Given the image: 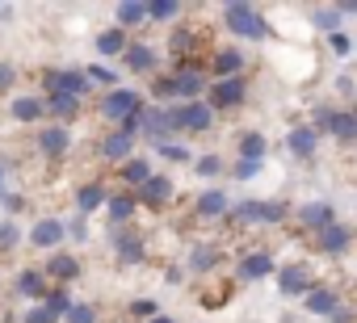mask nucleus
<instances>
[{
  "instance_id": "nucleus-41",
  "label": "nucleus",
  "mask_w": 357,
  "mask_h": 323,
  "mask_svg": "<svg viewBox=\"0 0 357 323\" xmlns=\"http://www.w3.org/2000/svg\"><path fill=\"white\" fill-rule=\"evenodd\" d=\"M194 168H198L202 177H215V173L223 168V159H219V155H202V159H198V164H194Z\"/></svg>"
},
{
  "instance_id": "nucleus-46",
  "label": "nucleus",
  "mask_w": 357,
  "mask_h": 323,
  "mask_svg": "<svg viewBox=\"0 0 357 323\" xmlns=\"http://www.w3.org/2000/svg\"><path fill=\"white\" fill-rule=\"evenodd\" d=\"M282 214H286V206H282V202H273V206H269V202H261V219H265V223H278Z\"/></svg>"
},
{
  "instance_id": "nucleus-49",
  "label": "nucleus",
  "mask_w": 357,
  "mask_h": 323,
  "mask_svg": "<svg viewBox=\"0 0 357 323\" xmlns=\"http://www.w3.org/2000/svg\"><path fill=\"white\" fill-rule=\"evenodd\" d=\"M147 323H172V319H168V315H155V319H147Z\"/></svg>"
},
{
  "instance_id": "nucleus-38",
  "label": "nucleus",
  "mask_w": 357,
  "mask_h": 323,
  "mask_svg": "<svg viewBox=\"0 0 357 323\" xmlns=\"http://www.w3.org/2000/svg\"><path fill=\"white\" fill-rule=\"evenodd\" d=\"M231 219H236V223H257V219H261V202H244V206H236Z\"/></svg>"
},
{
  "instance_id": "nucleus-3",
  "label": "nucleus",
  "mask_w": 357,
  "mask_h": 323,
  "mask_svg": "<svg viewBox=\"0 0 357 323\" xmlns=\"http://www.w3.org/2000/svg\"><path fill=\"white\" fill-rule=\"evenodd\" d=\"M223 17H227V26H231L240 38H261V34H265V17H261L252 5H227Z\"/></svg>"
},
{
  "instance_id": "nucleus-33",
  "label": "nucleus",
  "mask_w": 357,
  "mask_h": 323,
  "mask_svg": "<svg viewBox=\"0 0 357 323\" xmlns=\"http://www.w3.org/2000/svg\"><path fill=\"white\" fill-rule=\"evenodd\" d=\"M328 126H332V134L353 139V134H357V113H332V118H328Z\"/></svg>"
},
{
  "instance_id": "nucleus-1",
  "label": "nucleus",
  "mask_w": 357,
  "mask_h": 323,
  "mask_svg": "<svg viewBox=\"0 0 357 323\" xmlns=\"http://www.w3.org/2000/svg\"><path fill=\"white\" fill-rule=\"evenodd\" d=\"M43 97H72V101H84L89 93H93V84H89V76L80 72V68H51V72H43Z\"/></svg>"
},
{
  "instance_id": "nucleus-28",
  "label": "nucleus",
  "mask_w": 357,
  "mask_h": 323,
  "mask_svg": "<svg viewBox=\"0 0 357 323\" xmlns=\"http://www.w3.org/2000/svg\"><path fill=\"white\" fill-rule=\"evenodd\" d=\"M344 244H349V231H344V227H336V223H332V227H324V231H319V248H324V252H340Z\"/></svg>"
},
{
  "instance_id": "nucleus-36",
  "label": "nucleus",
  "mask_w": 357,
  "mask_h": 323,
  "mask_svg": "<svg viewBox=\"0 0 357 323\" xmlns=\"http://www.w3.org/2000/svg\"><path fill=\"white\" fill-rule=\"evenodd\" d=\"M59 323H97V306H89V302H72V310H68Z\"/></svg>"
},
{
  "instance_id": "nucleus-26",
  "label": "nucleus",
  "mask_w": 357,
  "mask_h": 323,
  "mask_svg": "<svg viewBox=\"0 0 357 323\" xmlns=\"http://www.w3.org/2000/svg\"><path fill=\"white\" fill-rule=\"evenodd\" d=\"M240 68H244V55H240V51H219V55H215V72H219L223 80H231Z\"/></svg>"
},
{
  "instance_id": "nucleus-34",
  "label": "nucleus",
  "mask_w": 357,
  "mask_h": 323,
  "mask_svg": "<svg viewBox=\"0 0 357 323\" xmlns=\"http://www.w3.org/2000/svg\"><path fill=\"white\" fill-rule=\"evenodd\" d=\"M176 13H181V5H176V0H155V5H147V17H151V22H172Z\"/></svg>"
},
{
  "instance_id": "nucleus-22",
  "label": "nucleus",
  "mask_w": 357,
  "mask_h": 323,
  "mask_svg": "<svg viewBox=\"0 0 357 323\" xmlns=\"http://www.w3.org/2000/svg\"><path fill=\"white\" fill-rule=\"evenodd\" d=\"M126 51V30H101L97 34V55H105V59H114V55H122Z\"/></svg>"
},
{
  "instance_id": "nucleus-20",
  "label": "nucleus",
  "mask_w": 357,
  "mask_h": 323,
  "mask_svg": "<svg viewBox=\"0 0 357 323\" xmlns=\"http://www.w3.org/2000/svg\"><path fill=\"white\" fill-rule=\"evenodd\" d=\"M211 101H215L219 109H231V105L244 101V84H240V80H219L215 93H211Z\"/></svg>"
},
{
  "instance_id": "nucleus-39",
  "label": "nucleus",
  "mask_w": 357,
  "mask_h": 323,
  "mask_svg": "<svg viewBox=\"0 0 357 323\" xmlns=\"http://www.w3.org/2000/svg\"><path fill=\"white\" fill-rule=\"evenodd\" d=\"M0 206H5L9 214H22V210H26V198L13 194V189H5V194H0Z\"/></svg>"
},
{
  "instance_id": "nucleus-16",
  "label": "nucleus",
  "mask_w": 357,
  "mask_h": 323,
  "mask_svg": "<svg viewBox=\"0 0 357 323\" xmlns=\"http://www.w3.org/2000/svg\"><path fill=\"white\" fill-rule=\"evenodd\" d=\"M122 63H126L130 72H151V68H155V51H151V47H143V42H126Z\"/></svg>"
},
{
  "instance_id": "nucleus-14",
  "label": "nucleus",
  "mask_w": 357,
  "mask_h": 323,
  "mask_svg": "<svg viewBox=\"0 0 357 323\" xmlns=\"http://www.w3.org/2000/svg\"><path fill=\"white\" fill-rule=\"evenodd\" d=\"M130 151H135V139H126V134H118V130H109V134L101 139V159H109V164H126Z\"/></svg>"
},
{
  "instance_id": "nucleus-35",
  "label": "nucleus",
  "mask_w": 357,
  "mask_h": 323,
  "mask_svg": "<svg viewBox=\"0 0 357 323\" xmlns=\"http://www.w3.org/2000/svg\"><path fill=\"white\" fill-rule=\"evenodd\" d=\"M17 244H22V227L13 219H5V223H0V252H13Z\"/></svg>"
},
{
  "instance_id": "nucleus-29",
  "label": "nucleus",
  "mask_w": 357,
  "mask_h": 323,
  "mask_svg": "<svg viewBox=\"0 0 357 323\" xmlns=\"http://www.w3.org/2000/svg\"><path fill=\"white\" fill-rule=\"evenodd\" d=\"M290 151H294V155H311V151H315V130H307V126L290 130Z\"/></svg>"
},
{
  "instance_id": "nucleus-50",
  "label": "nucleus",
  "mask_w": 357,
  "mask_h": 323,
  "mask_svg": "<svg viewBox=\"0 0 357 323\" xmlns=\"http://www.w3.org/2000/svg\"><path fill=\"white\" fill-rule=\"evenodd\" d=\"M5 168H9V159H0V181H5Z\"/></svg>"
},
{
  "instance_id": "nucleus-7",
  "label": "nucleus",
  "mask_w": 357,
  "mask_h": 323,
  "mask_svg": "<svg viewBox=\"0 0 357 323\" xmlns=\"http://www.w3.org/2000/svg\"><path fill=\"white\" fill-rule=\"evenodd\" d=\"M47 290H51V281H47V277H43V269H34V265H30V269H22V273L13 277V294H17V298H34V302H43V298H47Z\"/></svg>"
},
{
  "instance_id": "nucleus-13",
  "label": "nucleus",
  "mask_w": 357,
  "mask_h": 323,
  "mask_svg": "<svg viewBox=\"0 0 357 323\" xmlns=\"http://www.w3.org/2000/svg\"><path fill=\"white\" fill-rule=\"evenodd\" d=\"M114 252L122 265H135V260H143V239L126 227H114Z\"/></svg>"
},
{
  "instance_id": "nucleus-30",
  "label": "nucleus",
  "mask_w": 357,
  "mask_h": 323,
  "mask_svg": "<svg viewBox=\"0 0 357 323\" xmlns=\"http://www.w3.org/2000/svg\"><path fill=\"white\" fill-rule=\"evenodd\" d=\"M269 269H273V260H269L265 252H252V256L240 265V277H265Z\"/></svg>"
},
{
  "instance_id": "nucleus-6",
  "label": "nucleus",
  "mask_w": 357,
  "mask_h": 323,
  "mask_svg": "<svg viewBox=\"0 0 357 323\" xmlns=\"http://www.w3.org/2000/svg\"><path fill=\"white\" fill-rule=\"evenodd\" d=\"M43 277H47V281L68 285V281H76V277H80V260H76L72 252H51V260L43 265Z\"/></svg>"
},
{
  "instance_id": "nucleus-19",
  "label": "nucleus",
  "mask_w": 357,
  "mask_h": 323,
  "mask_svg": "<svg viewBox=\"0 0 357 323\" xmlns=\"http://www.w3.org/2000/svg\"><path fill=\"white\" fill-rule=\"evenodd\" d=\"M118 177H122V181H126L130 189H139V185H143V181L151 177V164H147L143 155H130L126 164H118Z\"/></svg>"
},
{
  "instance_id": "nucleus-31",
  "label": "nucleus",
  "mask_w": 357,
  "mask_h": 323,
  "mask_svg": "<svg viewBox=\"0 0 357 323\" xmlns=\"http://www.w3.org/2000/svg\"><path fill=\"white\" fill-rule=\"evenodd\" d=\"M307 310H315V315H336V294H328V290H311Z\"/></svg>"
},
{
  "instance_id": "nucleus-45",
  "label": "nucleus",
  "mask_w": 357,
  "mask_h": 323,
  "mask_svg": "<svg viewBox=\"0 0 357 323\" xmlns=\"http://www.w3.org/2000/svg\"><path fill=\"white\" fill-rule=\"evenodd\" d=\"M130 315H139V319H155V302H151V298H139V302H130Z\"/></svg>"
},
{
  "instance_id": "nucleus-40",
  "label": "nucleus",
  "mask_w": 357,
  "mask_h": 323,
  "mask_svg": "<svg viewBox=\"0 0 357 323\" xmlns=\"http://www.w3.org/2000/svg\"><path fill=\"white\" fill-rule=\"evenodd\" d=\"M17 84V63H0V97Z\"/></svg>"
},
{
  "instance_id": "nucleus-47",
  "label": "nucleus",
  "mask_w": 357,
  "mask_h": 323,
  "mask_svg": "<svg viewBox=\"0 0 357 323\" xmlns=\"http://www.w3.org/2000/svg\"><path fill=\"white\" fill-rule=\"evenodd\" d=\"M257 168H261V159H240V164H236V177L248 181V177H257Z\"/></svg>"
},
{
  "instance_id": "nucleus-42",
  "label": "nucleus",
  "mask_w": 357,
  "mask_h": 323,
  "mask_svg": "<svg viewBox=\"0 0 357 323\" xmlns=\"http://www.w3.org/2000/svg\"><path fill=\"white\" fill-rule=\"evenodd\" d=\"M63 235H72V239H89V223L76 214L72 223H63Z\"/></svg>"
},
{
  "instance_id": "nucleus-27",
  "label": "nucleus",
  "mask_w": 357,
  "mask_h": 323,
  "mask_svg": "<svg viewBox=\"0 0 357 323\" xmlns=\"http://www.w3.org/2000/svg\"><path fill=\"white\" fill-rule=\"evenodd\" d=\"M223 210H227V198H223L219 189H206V194L198 198V214H202V219H215V214H223Z\"/></svg>"
},
{
  "instance_id": "nucleus-21",
  "label": "nucleus",
  "mask_w": 357,
  "mask_h": 323,
  "mask_svg": "<svg viewBox=\"0 0 357 323\" xmlns=\"http://www.w3.org/2000/svg\"><path fill=\"white\" fill-rule=\"evenodd\" d=\"M298 223H303V227H311V231H324V227H332V206H328V202L303 206V210H298Z\"/></svg>"
},
{
  "instance_id": "nucleus-44",
  "label": "nucleus",
  "mask_w": 357,
  "mask_h": 323,
  "mask_svg": "<svg viewBox=\"0 0 357 323\" xmlns=\"http://www.w3.org/2000/svg\"><path fill=\"white\" fill-rule=\"evenodd\" d=\"M194 42H198V38H194L190 30H176V34H172V51H176V55H181V51H190Z\"/></svg>"
},
{
  "instance_id": "nucleus-12",
  "label": "nucleus",
  "mask_w": 357,
  "mask_h": 323,
  "mask_svg": "<svg viewBox=\"0 0 357 323\" xmlns=\"http://www.w3.org/2000/svg\"><path fill=\"white\" fill-rule=\"evenodd\" d=\"M59 239H63V223H59V219H38V223L30 227V244L43 248V252H51Z\"/></svg>"
},
{
  "instance_id": "nucleus-51",
  "label": "nucleus",
  "mask_w": 357,
  "mask_h": 323,
  "mask_svg": "<svg viewBox=\"0 0 357 323\" xmlns=\"http://www.w3.org/2000/svg\"><path fill=\"white\" fill-rule=\"evenodd\" d=\"M0 13H5V5H0Z\"/></svg>"
},
{
  "instance_id": "nucleus-48",
  "label": "nucleus",
  "mask_w": 357,
  "mask_h": 323,
  "mask_svg": "<svg viewBox=\"0 0 357 323\" xmlns=\"http://www.w3.org/2000/svg\"><path fill=\"white\" fill-rule=\"evenodd\" d=\"M155 147H160V155H168V159H190V151L176 147V143H155Z\"/></svg>"
},
{
  "instance_id": "nucleus-8",
  "label": "nucleus",
  "mask_w": 357,
  "mask_h": 323,
  "mask_svg": "<svg viewBox=\"0 0 357 323\" xmlns=\"http://www.w3.org/2000/svg\"><path fill=\"white\" fill-rule=\"evenodd\" d=\"M68 147H72L68 126H47V130H38V151H43L47 159H63Z\"/></svg>"
},
{
  "instance_id": "nucleus-9",
  "label": "nucleus",
  "mask_w": 357,
  "mask_h": 323,
  "mask_svg": "<svg viewBox=\"0 0 357 323\" xmlns=\"http://www.w3.org/2000/svg\"><path fill=\"white\" fill-rule=\"evenodd\" d=\"M168 198H172V181H168V177H155V173L135 189V202H139V206H164Z\"/></svg>"
},
{
  "instance_id": "nucleus-10",
  "label": "nucleus",
  "mask_w": 357,
  "mask_h": 323,
  "mask_svg": "<svg viewBox=\"0 0 357 323\" xmlns=\"http://www.w3.org/2000/svg\"><path fill=\"white\" fill-rule=\"evenodd\" d=\"M168 80H172V97H198V93H202V84H206V80H202V72H198L194 63H181Z\"/></svg>"
},
{
  "instance_id": "nucleus-18",
  "label": "nucleus",
  "mask_w": 357,
  "mask_h": 323,
  "mask_svg": "<svg viewBox=\"0 0 357 323\" xmlns=\"http://www.w3.org/2000/svg\"><path fill=\"white\" fill-rule=\"evenodd\" d=\"M72 302H76V298L68 294V285H51V290H47V298H43V306H47V315H51L55 323L72 310Z\"/></svg>"
},
{
  "instance_id": "nucleus-17",
  "label": "nucleus",
  "mask_w": 357,
  "mask_h": 323,
  "mask_svg": "<svg viewBox=\"0 0 357 323\" xmlns=\"http://www.w3.org/2000/svg\"><path fill=\"white\" fill-rule=\"evenodd\" d=\"M135 194H109L105 198V210H109V219H114V227H126V219L135 214Z\"/></svg>"
},
{
  "instance_id": "nucleus-43",
  "label": "nucleus",
  "mask_w": 357,
  "mask_h": 323,
  "mask_svg": "<svg viewBox=\"0 0 357 323\" xmlns=\"http://www.w3.org/2000/svg\"><path fill=\"white\" fill-rule=\"evenodd\" d=\"M22 323H55V319L47 315V306H43V302H34V306L22 315Z\"/></svg>"
},
{
  "instance_id": "nucleus-24",
  "label": "nucleus",
  "mask_w": 357,
  "mask_h": 323,
  "mask_svg": "<svg viewBox=\"0 0 357 323\" xmlns=\"http://www.w3.org/2000/svg\"><path fill=\"white\" fill-rule=\"evenodd\" d=\"M139 22H147V5H139V0H122V5H118V30H130Z\"/></svg>"
},
{
  "instance_id": "nucleus-23",
  "label": "nucleus",
  "mask_w": 357,
  "mask_h": 323,
  "mask_svg": "<svg viewBox=\"0 0 357 323\" xmlns=\"http://www.w3.org/2000/svg\"><path fill=\"white\" fill-rule=\"evenodd\" d=\"M278 285H282V294H303L307 290V269L303 265H286L278 273Z\"/></svg>"
},
{
  "instance_id": "nucleus-5",
  "label": "nucleus",
  "mask_w": 357,
  "mask_h": 323,
  "mask_svg": "<svg viewBox=\"0 0 357 323\" xmlns=\"http://www.w3.org/2000/svg\"><path fill=\"white\" fill-rule=\"evenodd\" d=\"M211 122H215V113H211V105H202V101H185V105H176V126L190 130V134L211 130Z\"/></svg>"
},
{
  "instance_id": "nucleus-25",
  "label": "nucleus",
  "mask_w": 357,
  "mask_h": 323,
  "mask_svg": "<svg viewBox=\"0 0 357 323\" xmlns=\"http://www.w3.org/2000/svg\"><path fill=\"white\" fill-rule=\"evenodd\" d=\"M215 260H219V248H211V244H198V248L190 252V269H194V273H211Z\"/></svg>"
},
{
  "instance_id": "nucleus-32",
  "label": "nucleus",
  "mask_w": 357,
  "mask_h": 323,
  "mask_svg": "<svg viewBox=\"0 0 357 323\" xmlns=\"http://www.w3.org/2000/svg\"><path fill=\"white\" fill-rule=\"evenodd\" d=\"M84 76H89V84H101L105 93H109V88H118V72H109V68H101V63L84 68Z\"/></svg>"
},
{
  "instance_id": "nucleus-2",
  "label": "nucleus",
  "mask_w": 357,
  "mask_h": 323,
  "mask_svg": "<svg viewBox=\"0 0 357 323\" xmlns=\"http://www.w3.org/2000/svg\"><path fill=\"white\" fill-rule=\"evenodd\" d=\"M176 130V109H160V105H143V113H139V134H147V139H155V143H168Z\"/></svg>"
},
{
  "instance_id": "nucleus-37",
  "label": "nucleus",
  "mask_w": 357,
  "mask_h": 323,
  "mask_svg": "<svg viewBox=\"0 0 357 323\" xmlns=\"http://www.w3.org/2000/svg\"><path fill=\"white\" fill-rule=\"evenodd\" d=\"M240 151H244V159H261L265 155V134H244Z\"/></svg>"
},
{
  "instance_id": "nucleus-15",
  "label": "nucleus",
  "mask_w": 357,
  "mask_h": 323,
  "mask_svg": "<svg viewBox=\"0 0 357 323\" xmlns=\"http://www.w3.org/2000/svg\"><path fill=\"white\" fill-rule=\"evenodd\" d=\"M105 198H109V194H105V185H97V181L80 185V189H76V210H80V219H89L93 210H101V206H105Z\"/></svg>"
},
{
  "instance_id": "nucleus-11",
  "label": "nucleus",
  "mask_w": 357,
  "mask_h": 323,
  "mask_svg": "<svg viewBox=\"0 0 357 323\" xmlns=\"http://www.w3.org/2000/svg\"><path fill=\"white\" fill-rule=\"evenodd\" d=\"M9 113H13V122H43L47 113H43V97H34V93H22V97H13L9 101Z\"/></svg>"
},
{
  "instance_id": "nucleus-4",
  "label": "nucleus",
  "mask_w": 357,
  "mask_h": 323,
  "mask_svg": "<svg viewBox=\"0 0 357 323\" xmlns=\"http://www.w3.org/2000/svg\"><path fill=\"white\" fill-rule=\"evenodd\" d=\"M139 105H143V97H139L135 88H109V93L101 97V113H105L109 122H122V118H130Z\"/></svg>"
}]
</instances>
